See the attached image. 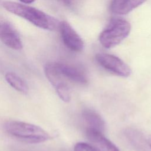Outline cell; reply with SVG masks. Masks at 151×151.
Instances as JSON below:
<instances>
[{
  "instance_id": "obj_9",
  "label": "cell",
  "mask_w": 151,
  "mask_h": 151,
  "mask_svg": "<svg viewBox=\"0 0 151 151\" xmlns=\"http://www.w3.org/2000/svg\"><path fill=\"white\" fill-rule=\"evenodd\" d=\"M55 64L59 73L65 80L67 79L80 84L87 83L86 76L78 68L63 63H55Z\"/></svg>"
},
{
  "instance_id": "obj_13",
  "label": "cell",
  "mask_w": 151,
  "mask_h": 151,
  "mask_svg": "<svg viewBox=\"0 0 151 151\" xmlns=\"http://www.w3.org/2000/svg\"><path fill=\"white\" fill-rule=\"evenodd\" d=\"M58 97L64 102H68L71 100V92L70 87L67 82L60 84L55 87Z\"/></svg>"
},
{
  "instance_id": "obj_6",
  "label": "cell",
  "mask_w": 151,
  "mask_h": 151,
  "mask_svg": "<svg viewBox=\"0 0 151 151\" xmlns=\"http://www.w3.org/2000/svg\"><path fill=\"white\" fill-rule=\"evenodd\" d=\"M59 29L63 42L67 48L76 52L81 51L83 49V40L68 22L65 21L61 22Z\"/></svg>"
},
{
  "instance_id": "obj_2",
  "label": "cell",
  "mask_w": 151,
  "mask_h": 151,
  "mask_svg": "<svg viewBox=\"0 0 151 151\" xmlns=\"http://www.w3.org/2000/svg\"><path fill=\"white\" fill-rule=\"evenodd\" d=\"M4 128L11 136L28 143H41L51 139L49 133L42 128L29 123L7 121L4 123Z\"/></svg>"
},
{
  "instance_id": "obj_3",
  "label": "cell",
  "mask_w": 151,
  "mask_h": 151,
  "mask_svg": "<svg viewBox=\"0 0 151 151\" xmlns=\"http://www.w3.org/2000/svg\"><path fill=\"white\" fill-rule=\"evenodd\" d=\"M130 23L125 19H112L99 36L100 44L106 48H110L119 44L129 34Z\"/></svg>"
},
{
  "instance_id": "obj_5",
  "label": "cell",
  "mask_w": 151,
  "mask_h": 151,
  "mask_svg": "<svg viewBox=\"0 0 151 151\" xmlns=\"http://www.w3.org/2000/svg\"><path fill=\"white\" fill-rule=\"evenodd\" d=\"M0 40L7 47L15 50L22 48L20 36L14 25L0 14Z\"/></svg>"
},
{
  "instance_id": "obj_11",
  "label": "cell",
  "mask_w": 151,
  "mask_h": 151,
  "mask_svg": "<svg viewBox=\"0 0 151 151\" xmlns=\"http://www.w3.org/2000/svg\"><path fill=\"white\" fill-rule=\"evenodd\" d=\"M146 0H111L110 10L117 15H124L144 3Z\"/></svg>"
},
{
  "instance_id": "obj_10",
  "label": "cell",
  "mask_w": 151,
  "mask_h": 151,
  "mask_svg": "<svg viewBox=\"0 0 151 151\" xmlns=\"http://www.w3.org/2000/svg\"><path fill=\"white\" fill-rule=\"evenodd\" d=\"M83 119L86 123L87 129L103 133L105 129V123L101 116L96 111L86 109L82 113Z\"/></svg>"
},
{
  "instance_id": "obj_17",
  "label": "cell",
  "mask_w": 151,
  "mask_h": 151,
  "mask_svg": "<svg viewBox=\"0 0 151 151\" xmlns=\"http://www.w3.org/2000/svg\"><path fill=\"white\" fill-rule=\"evenodd\" d=\"M64 1V2L68 5L71 4V0H63Z\"/></svg>"
},
{
  "instance_id": "obj_8",
  "label": "cell",
  "mask_w": 151,
  "mask_h": 151,
  "mask_svg": "<svg viewBox=\"0 0 151 151\" xmlns=\"http://www.w3.org/2000/svg\"><path fill=\"white\" fill-rule=\"evenodd\" d=\"M86 136L91 146L97 151H120L119 149L103 133L86 129Z\"/></svg>"
},
{
  "instance_id": "obj_1",
  "label": "cell",
  "mask_w": 151,
  "mask_h": 151,
  "mask_svg": "<svg viewBox=\"0 0 151 151\" xmlns=\"http://www.w3.org/2000/svg\"><path fill=\"white\" fill-rule=\"evenodd\" d=\"M3 6L8 11L40 28L53 31L59 28L60 22L57 19L34 7L12 1L4 2Z\"/></svg>"
},
{
  "instance_id": "obj_7",
  "label": "cell",
  "mask_w": 151,
  "mask_h": 151,
  "mask_svg": "<svg viewBox=\"0 0 151 151\" xmlns=\"http://www.w3.org/2000/svg\"><path fill=\"white\" fill-rule=\"evenodd\" d=\"M124 135L132 147L136 151H151L147 137L139 130L133 128L126 129Z\"/></svg>"
},
{
  "instance_id": "obj_14",
  "label": "cell",
  "mask_w": 151,
  "mask_h": 151,
  "mask_svg": "<svg viewBox=\"0 0 151 151\" xmlns=\"http://www.w3.org/2000/svg\"><path fill=\"white\" fill-rule=\"evenodd\" d=\"M74 151H97L94 147L86 143L78 142L74 147Z\"/></svg>"
},
{
  "instance_id": "obj_16",
  "label": "cell",
  "mask_w": 151,
  "mask_h": 151,
  "mask_svg": "<svg viewBox=\"0 0 151 151\" xmlns=\"http://www.w3.org/2000/svg\"><path fill=\"white\" fill-rule=\"evenodd\" d=\"M147 140H148V143H149V145L151 148V135H149L148 137H147Z\"/></svg>"
},
{
  "instance_id": "obj_12",
  "label": "cell",
  "mask_w": 151,
  "mask_h": 151,
  "mask_svg": "<svg viewBox=\"0 0 151 151\" xmlns=\"http://www.w3.org/2000/svg\"><path fill=\"white\" fill-rule=\"evenodd\" d=\"M5 78L7 83L15 90L23 94H27L29 87L26 82L17 74L8 72L5 74Z\"/></svg>"
},
{
  "instance_id": "obj_4",
  "label": "cell",
  "mask_w": 151,
  "mask_h": 151,
  "mask_svg": "<svg viewBox=\"0 0 151 151\" xmlns=\"http://www.w3.org/2000/svg\"><path fill=\"white\" fill-rule=\"evenodd\" d=\"M96 58L102 67L119 76L127 77L132 73L129 66L115 55L106 53H98L96 55Z\"/></svg>"
},
{
  "instance_id": "obj_15",
  "label": "cell",
  "mask_w": 151,
  "mask_h": 151,
  "mask_svg": "<svg viewBox=\"0 0 151 151\" xmlns=\"http://www.w3.org/2000/svg\"><path fill=\"white\" fill-rule=\"evenodd\" d=\"M21 2H22V3L26 4H31L35 0H19Z\"/></svg>"
}]
</instances>
